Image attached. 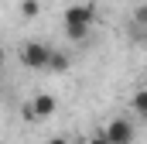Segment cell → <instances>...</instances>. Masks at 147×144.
<instances>
[{
	"instance_id": "6da1fadb",
	"label": "cell",
	"mask_w": 147,
	"mask_h": 144,
	"mask_svg": "<svg viewBox=\"0 0 147 144\" xmlns=\"http://www.w3.org/2000/svg\"><path fill=\"white\" fill-rule=\"evenodd\" d=\"M51 52H55V48H51L48 41H24L17 55H21V62H24L28 69L45 72V69H48V62H51Z\"/></svg>"
},
{
	"instance_id": "7a4b0ae2",
	"label": "cell",
	"mask_w": 147,
	"mask_h": 144,
	"mask_svg": "<svg viewBox=\"0 0 147 144\" xmlns=\"http://www.w3.org/2000/svg\"><path fill=\"white\" fill-rule=\"evenodd\" d=\"M103 134L110 137V144H134V124L123 120V117H116V120H110L103 127Z\"/></svg>"
},
{
	"instance_id": "3957f363",
	"label": "cell",
	"mask_w": 147,
	"mask_h": 144,
	"mask_svg": "<svg viewBox=\"0 0 147 144\" xmlns=\"http://www.w3.org/2000/svg\"><path fill=\"white\" fill-rule=\"evenodd\" d=\"M55 107H58V103H55L51 93H38L34 100L28 103V117H31V120H48V117L55 113Z\"/></svg>"
},
{
	"instance_id": "277c9868",
	"label": "cell",
	"mask_w": 147,
	"mask_h": 144,
	"mask_svg": "<svg viewBox=\"0 0 147 144\" xmlns=\"http://www.w3.org/2000/svg\"><path fill=\"white\" fill-rule=\"evenodd\" d=\"M62 17H65L62 24H86V28H92L96 10H92L89 3H75V7H65V14H62Z\"/></svg>"
},
{
	"instance_id": "5b68a950",
	"label": "cell",
	"mask_w": 147,
	"mask_h": 144,
	"mask_svg": "<svg viewBox=\"0 0 147 144\" xmlns=\"http://www.w3.org/2000/svg\"><path fill=\"white\" fill-rule=\"evenodd\" d=\"M69 65H72V58L55 48V52H51V62H48V72H69Z\"/></svg>"
},
{
	"instance_id": "8992f818",
	"label": "cell",
	"mask_w": 147,
	"mask_h": 144,
	"mask_svg": "<svg viewBox=\"0 0 147 144\" xmlns=\"http://www.w3.org/2000/svg\"><path fill=\"white\" fill-rule=\"evenodd\" d=\"M65 28V38L69 41H86V38L92 35V28H86V24H62Z\"/></svg>"
},
{
	"instance_id": "52a82bcc",
	"label": "cell",
	"mask_w": 147,
	"mask_h": 144,
	"mask_svg": "<svg viewBox=\"0 0 147 144\" xmlns=\"http://www.w3.org/2000/svg\"><path fill=\"white\" fill-rule=\"evenodd\" d=\"M134 110L140 113V120H144V124H147V89H140V93L134 96Z\"/></svg>"
},
{
	"instance_id": "ba28073f",
	"label": "cell",
	"mask_w": 147,
	"mask_h": 144,
	"mask_svg": "<svg viewBox=\"0 0 147 144\" xmlns=\"http://www.w3.org/2000/svg\"><path fill=\"white\" fill-rule=\"evenodd\" d=\"M38 10H41L38 0H24V3H21V14H24V17H38Z\"/></svg>"
},
{
	"instance_id": "9c48e42d",
	"label": "cell",
	"mask_w": 147,
	"mask_h": 144,
	"mask_svg": "<svg viewBox=\"0 0 147 144\" xmlns=\"http://www.w3.org/2000/svg\"><path fill=\"white\" fill-rule=\"evenodd\" d=\"M134 24H147V3H140V7L134 10Z\"/></svg>"
},
{
	"instance_id": "30bf717a",
	"label": "cell",
	"mask_w": 147,
	"mask_h": 144,
	"mask_svg": "<svg viewBox=\"0 0 147 144\" xmlns=\"http://www.w3.org/2000/svg\"><path fill=\"white\" fill-rule=\"evenodd\" d=\"M86 144H110V137H106V134L99 130V134H92V137H89V141H86Z\"/></svg>"
},
{
	"instance_id": "8fae6325",
	"label": "cell",
	"mask_w": 147,
	"mask_h": 144,
	"mask_svg": "<svg viewBox=\"0 0 147 144\" xmlns=\"http://www.w3.org/2000/svg\"><path fill=\"white\" fill-rule=\"evenodd\" d=\"M48 144H69V141H65V137H51Z\"/></svg>"
},
{
	"instance_id": "7c38bea8",
	"label": "cell",
	"mask_w": 147,
	"mask_h": 144,
	"mask_svg": "<svg viewBox=\"0 0 147 144\" xmlns=\"http://www.w3.org/2000/svg\"><path fill=\"white\" fill-rule=\"evenodd\" d=\"M0 65H3V52H0Z\"/></svg>"
},
{
	"instance_id": "4fadbf2b",
	"label": "cell",
	"mask_w": 147,
	"mask_h": 144,
	"mask_svg": "<svg viewBox=\"0 0 147 144\" xmlns=\"http://www.w3.org/2000/svg\"><path fill=\"white\" fill-rule=\"evenodd\" d=\"M144 89H147V75H144Z\"/></svg>"
}]
</instances>
